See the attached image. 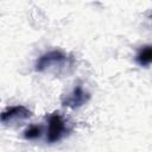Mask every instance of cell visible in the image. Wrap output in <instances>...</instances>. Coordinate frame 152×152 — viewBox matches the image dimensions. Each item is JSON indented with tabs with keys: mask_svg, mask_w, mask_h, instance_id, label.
<instances>
[{
	"mask_svg": "<svg viewBox=\"0 0 152 152\" xmlns=\"http://www.w3.org/2000/svg\"><path fill=\"white\" fill-rule=\"evenodd\" d=\"M74 63V58L69 57L65 52L61 50H51L43 53L34 64V70L37 72H45L53 69H63L71 66Z\"/></svg>",
	"mask_w": 152,
	"mask_h": 152,
	"instance_id": "1",
	"label": "cell"
},
{
	"mask_svg": "<svg viewBox=\"0 0 152 152\" xmlns=\"http://www.w3.org/2000/svg\"><path fill=\"white\" fill-rule=\"evenodd\" d=\"M69 132V128L66 126V122L64 118L55 112L49 115L48 118V132H46V141L50 144L59 141L62 138L66 135Z\"/></svg>",
	"mask_w": 152,
	"mask_h": 152,
	"instance_id": "2",
	"label": "cell"
},
{
	"mask_svg": "<svg viewBox=\"0 0 152 152\" xmlns=\"http://www.w3.org/2000/svg\"><path fill=\"white\" fill-rule=\"evenodd\" d=\"M30 116H31V110L25 106L18 104V106L8 107L4 112H1L0 113V121L2 124L10 125L12 122L26 120Z\"/></svg>",
	"mask_w": 152,
	"mask_h": 152,
	"instance_id": "3",
	"label": "cell"
},
{
	"mask_svg": "<svg viewBox=\"0 0 152 152\" xmlns=\"http://www.w3.org/2000/svg\"><path fill=\"white\" fill-rule=\"evenodd\" d=\"M90 99V95L88 91L84 90V88L81 84H77L63 100L62 103L65 107L69 108H78L81 106H83L84 103L88 102V100Z\"/></svg>",
	"mask_w": 152,
	"mask_h": 152,
	"instance_id": "4",
	"label": "cell"
},
{
	"mask_svg": "<svg viewBox=\"0 0 152 152\" xmlns=\"http://www.w3.org/2000/svg\"><path fill=\"white\" fill-rule=\"evenodd\" d=\"M152 61V48L151 45L141 46L137 55H135V62L141 66H148Z\"/></svg>",
	"mask_w": 152,
	"mask_h": 152,
	"instance_id": "5",
	"label": "cell"
},
{
	"mask_svg": "<svg viewBox=\"0 0 152 152\" xmlns=\"http://www.w3.org/2000/svg\"><path fill=\"white\" fill-rule=\"evenodd\" d=\"M43 133V128L38 125H32L30 126L25 132H24V138L26 140H34L37 138H39Z\"/></svg>",
	"mask_w": 152,
	"mask_h": 152,
	"instance_id": "6",
	"label": "cell"
}]
</instances>
